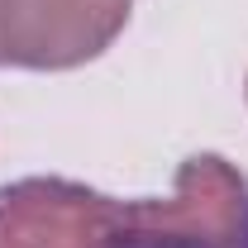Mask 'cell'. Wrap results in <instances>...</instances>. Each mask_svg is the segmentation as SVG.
<instances>
[{
	"label": "cell",
	"instance_id": "cell-1",
	"mask_svg": "<svg viewBox=\"0 0 248 248\" xmlns=\"http://www.w3.org/2000/svg\"><path fill=\"white\" fill-rule=\"evenodd\" d=\"M110 248H248V182L219 153L186 157L167 201L120 205Z\"/></svg>",
	"mask_w": 248,
	"mask_h": 248
},
{
	"label": "cell",
	"instance_id": "cell-2",
	"mask_svg": "<svg viewBox=\"0 0 248 248\" xmlns=\"http://www.w3.org/2000/svg\"><path fill=\"white\" fill-rule=\"evenodd\" d=\"M134 0H0V62L67 72L100 58L129 24Z\"/></svg>",
	"mask_w": 248,
	"mask_h": 248
},
{
	"label": "cell",
	"instance_id": "cell-3",
	"mask_svg": "<svg viewBox=\"0 0 248 248\" xmlns=\"http://www.w3.org/2000/svg\"><path fill=\"white\" fill-rule=\"evenodd\" d=\"M120 205L67 177L0 186V248H110Z\"/></svg>",
	"mask_w": 248,
	"mask_h": 248
}]
</instances>
